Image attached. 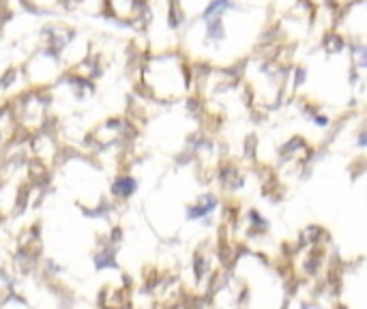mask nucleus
<instances>
[{"label":"nucleus","instance_id":"nucleus-1","mask_svg":"<svg viewBox=\"0 0 367 309\" xmlns=\"http://www.w3.org/2000/svg\"><path fill=\"white\" fill-rule=\"evenodd\" d=\"M133 189H135V181H131V178H118L116 181V185H114V191L116 194H122V196H129V194H133Z\"/></svg>","mask_w":367,"mask_h":309}]
</instances>
